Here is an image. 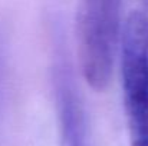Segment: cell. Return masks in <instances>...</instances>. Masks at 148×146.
Listing matches in <instances>:
<instances>
[{
    "instance_id": "1",
    "label": "cell",
    "mask_w": 148,
    "mask_h": 146,
    "mask_svg": "<svg viewBox=\"0 0 148 146\" xmlns=\"http://www.w3.org/2000/svg\"><path fill=\"white\" fill-rule=\"evenodd\" d=\"M122 0H81L78 9V45L81 70L92 89L109 85L114 57L121 40Z\"/></svg>"
},
{
    "instance_id": "3",
    "label": "cell",
    "mask_w": 148,
    "mask_h": 146,
    "mask_svg": "<svg viewBox=\"0 0 148 146\" xmlns=\"http://www.w3.org/2000/svg\"><path fill=\"white\" fill-rule=\"evenodd\" d=\"M52 89L59 123L60 146H92L84 100L76 86L73 67L65 48L60 23H52Z\"/></svg>"
},
{
    "instance_id": "4",
    "label": "cell",
    "mask_w": 148,
    "mask_h": 146,
    "mask_svg": "<svg viewBox=\"0 0 148 146\" xmlns=\"http://www.w3.org/2000/svg\"><path fill=\"white\" fill-rule=\"evenodd\" d=\"M140 1H141V4L144 7V12L148 14V0H140Z\"/></svg>"
},
{
    "instance_id": "2",
    "label": "cell",
    "mask_w": 148,
    "mask_h": 146,
    "mask_svg": "<svg viewBox=\"0 0 148 146\" xmlns=\"http://www.w3.org/2000/svg\"><path fill=\"white\" fill-rule=\"evenodd\" d=\"M121 79L131 146H148V14L132 12L121 33Z\"/></svg>"
}]
</instances>
